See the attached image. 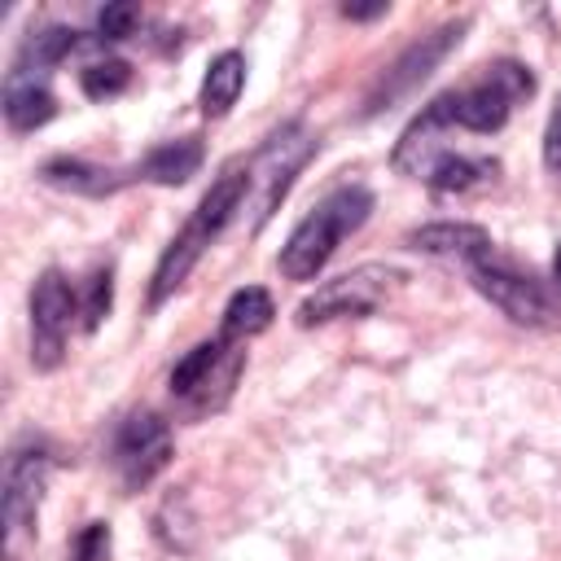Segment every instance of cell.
<instances>
[{
    "label": "cell",
    "mask_w": 561,
    "mask_h": 561,
    "mask_svg": "<svg viewBox=\"0 0 561 561\" xmlns=\"http://www.w3.org/2000/svg\"><path fill=\"white\" fill-rule=\"evenodd\" d=\"M57 114V96L48 92L44 79H35V70H13L4 83V123L13 131H35Z\"/></svg>",
    "instance_id": "13"
},
{
    "label": "cell",
    "mask_w": 561,
    "mask_h": 561,
    "mask_svg": "<svg viewBox=\"0 0 561 561\" xmlns=\"http://www.w3.org/2000/svg\"><path fill=\"white\" fill-rule=\"evenodd\" d=\"M241 202H245V167H228L210 184V193L197 202V210L184 219V228L171 237V245L162 250V259L153 267V285H149V307H162L184 285V276L215 245V237L228 228V219L241 210Z\"/></svg>",
    "instance_id": "1"
},
{
    "label": "cell",
    "mask_w": 561,
    "mask_h": 561,
    "mask_svg": "<svg viewBox=\"0 0 561 561\" xmlns=\"http://www.w3.org/2000/svg\"><path fill=\"white\" fill-rule=\"evenodd\" d=\"M530 92H535V75L522 61H491V66H482L478 79H469V83L434 96L425 105V114L438 127H447V131L460 127V131L486 136V131H500L508 123L513 105L526 101Z\"/></svg>",
    "instance_id": "3"
},
{
    "label": "cell",
    "mask_w": 561,
    "mask_h": 561,
    "mask_svg": "<svg viewBox=\"0 0 561 561\" xmlns=\"http://www.w3.org/2000/svg\"><path fill=\"white\" fill-rule=\"evenodd\" d=\"M548 162H552V167H561V105H557L552 127H548Z\"/></svg>",
    "instance_id": "24"
},
{
    "label": "cell",
    "mask_w": 561,
    "mask_h": 561,
    "mask_svg": "<svg viewBox=\"0 0 561 561\" xmlns=\"http://www.w3.org/2000/svg\"><path fill=\"white\" fill-rule=\"evenodd\" d=\"M171 456H175L171 425L153 412H131L114 434L110 465H114V478L123 491H140L171 465Z\"/></svg>",
    "instance_id": "9"
},
{
    "label": "cell",
    "mask_w": 561,
    "mask_h": 561,
    "mask_svg": "<svg viewBox=\"0 0 561 561\" xmlns=\"http://www.w3.org/2000/svg\"><path fill=\"white\" fill-rule=\"evenodd\" d=\"M241 364H245L241 342H232L224 333L210 337V342H197L184 359H175V368H171V394L184 399V403H193L197 412L219 408L232 394V381H237Z\"/></svg>",
    "instance_id": "6"
},
{
    "label": "cell",
    "mask_w": 561,
    "mask_h": 561,
    "mask_svg": "<svg viewBox=\"0 0 561 561\" xmlns=\"http://www.w3.org/2000/svg\"><path fill=\"white\" fill-rule=\"evenodd\" d=\"M311 153H316V131L307 123H285L263 140V149L245 167V206L254 215V228H263L276 215V206L285 202V193L294 188Z\"/></svg>",
    "instance_id": "4"
},
{
    "label": "cell",
    "mask_w": 561,
    "mask_h": 561,
    "mask_svg": "<svg viewBox=\"0 0 561 561\" xmlns=\"http://www.w3.org/2000/svg\"><path fill=\"white\" fill-rule=\"evenodd\" d=\"M368 210H373V193L359 188V184H342V188H333L329 197H320L316 210H307V215L294 224L289 241L280 245V272H285L289 280H311V276H320V267L337 254V245H342L351 232L364 228Z\"/></svg>",
    "instance_id": "2"
},
{
    "label": "cell",
    "mask_w": 561,
    "mask_h": 561,
    "mask_svg": "<svg viewBox=\"0 0 561 561\" xmlns=\"http://www.w3.org/2000/svg\"><path fill=\"white\" fill-rule=\"evenodd\" d=\"M381 13H386V0H377V4H342V18H355V22L381 18Z\"/></svg>",
    "instance_id": "25"
},
{
    "label": "cell",
    "mask_w": 561,
    "mask_h": 561,
    "mask_svg": "<svg viewBox=\"0 0 561 561\" xmlns=\"http://www.w3.org/2000/svg\"><path fill=\"white\" fill-rule=\"evenodd\" d=\"M136 22H140V9H136V4H105L101 18H96V31H101L105 39H127Z\"/></svg>",
    "instance_id": "23"
},
{
    "label": "cell",
    "mask_w": 561,
    "mask_h": 561,
    "mask_svg": "<svg viewBox=\"0 0 561 561\" xmlns=\"http://www.w3.org/2000/svg\"><path fill=\"white\" fill-rule=\"evenodd\" d=\"M127 83H131V70H127V61H118V57H105V61H92L88 70H79V88H83L92 101L118 96Z\"/></svg>",
    "instance_id": "20"
},
{
    "label": "cell",
    "mask_w": 561,
    "mask_h": 561,
    "mask_svg": "<svg viewBox=\"0 0 561 561\" xmlns=\"http://www.w3.org/2000/svg\"><path fill=\"white\" fill-rule=\"evenodd\" d=\"M79 48V31L70 26H48V31H31L26 44H22V57H18V70H44V66H57L61 57H70Z\"/></svg>",
    "instance_id": "19"
},
{
    "label": "cell",
    "mask_w": 561,
    "mask_h": 561,
    "mask_svg": "<svg viewBox=\"0 0 561 561\" xmlns=\"http://www.w3.org/2000/svg\"><path fill=\"white\" fill-rule=\"evenodd\" d=\"M469 276L478 285L482 298H491L508 320L517 324H530V329H543V324H557V302L548 298V289L539 280H530L526 272L500 263L495 254L469 263Z\"/></svg>",
    "instance_id": "10"
},
{
    "label": "cell",
    "mask_w": 561,
    "mask_h": 561,
    "mask_svg": "<svg viewBox=\"0 0 561 561\" xmlns=\"http://www.w3.org/2000/svg\"><path fill=\"white\" fill-rule=\"evenodd\" d=\"M408 245L421 250V254H443V259H465V263H478V259L495 254V241H491L486 228H478V224H451V219L416 228L408 237Z\"/></svg>",
    "instance_id": "12"
},
{
    "label": "cell",
    "mask_w": 561,
    "mask_h": 561,
    "mask_svg": "<svg viewBox=\"0 0 561 561\" xmlns=\"http://www.w3.org/2000/svg\"><path fill=\"white\" fill-rule=\"evenodd\" d=\"M552 280H557V289H561V245H557V254H552Z\"/></svg>",
    "instance_id": "26"
},
{
    "label": "cell",
    "mask_w": 561,
    "mask_h": 561,
    "mask_svg": "<svg viewBox=\"0 0 561 561\" xmlns=\"http://www.w3.org/2000/svg\"><path fill=\"white\" fill-rule=\"evenodd\" d=\"M39 180L53 184V188H66V193H83V197H105L123 184V175H114L105 167H92L83 158H48L39 167Z\"/></svg>",
    "instance_id": "16"
},
{
    "label": "cell",
    "mask_w": 561,
    "mask_h": 561,
    "mask_svg": "<svg viewBox=\"0 0 561 561\" xmlns=\"http://www.w3.org/2000/svg\"><path fill=\"white\" fill-rule=\"evenodd\" d=\"M110 302H114V280H110V267H96V272L83 280V298H79L83 329H96V324L110 316Z\"/></svg>",
    "instance_id": "21"
},
{
    "label": "cell",
    "mask_w": 561,
    "mask_h": 561,
    "mask_svg": "<svg viewBox=\"0 0 561 561\" xmlns=\"http://www.w3.org/2000/svg\"><path fill=\"white\" fill-rule=\"evenodd\" d=\"M495 162L491 158H473V153H456V149H443L434 162H430V171L421 175V180H430L434 188H443V193H465V188H478V184H486V180H495Z\"/></svg>",
    "instance_id": "17"
},
{
    "label": "cell",
    "mask_w": 561,
    "mask_h": 561,
    "mask_svg": "<svg viewBox=\"0 0 561 561\" xmlns=\"http://www.w3.org/2000/svg\"><path fill=\"white\" fill-rule=\"evenodd\" d=\"M110 526L105 522H88L75 539H70V557L66 561H110Z\"/></svg>",
    "instance_id": "22"
},
{
    "label": "cell",
    "mask_w": 561,
    "mask_h": 561,
    "mask_svg": "<svg viewBox=\"0 0 561 561\" xmlns=\"http://www.w3.org/2000/svg\"><path fill=\"white\" fill-rule=\"evenodd\" d=\"M202 158H206V149H202V140L197 136H180V140H162V145H153L145 158H140V180H149V184H184V180H193L197 171H202Z\"/></svg>",
    "instance_id": "14"
},
{
    "label": "cell",
    "mask_w": 561,
    "mask_h": 561,
    "mask_svg": "<svg viewBox=\"0 0 561 561\" xmlns=\"http://www.w3.org/2000/svg\"><path fill=\"white\" fill-rule=\"evenodd\" d=\"M241 88H245V57H241L237 48H228V53H219V57L206 66V79H202V92H197L202 114H206V118H224V114L237 105Z\"/></svg>",
    "instance_id": "15"
},
{
    "label": "cell",
    "mask_w": 561,
    "mask_h": 561,
    "mask_svg": "<svg viewBox=\"0 0 561 561\" xmlns=\"http://www.w3.org/2000/svg\"><path fill=\"white\" fill-rule=\"evenodd\" d=\"M272 316H276L272 294L259 289V285H245V289H237V294L228 298V307H224V329H219V333L232 337V342H245V337L263 333V329L272 324Z\"/></svg>",
    "instance_id": "18"
},
{
    "label": "cell",
    "mask_w": 561,
    "mask_h": 561,
    "mask_svg": "<svg viewBox=\"0 0 561 561\" xmlns=\"http://www.w3.org/2000/svg\"><path fill=\"white\" fill-rule=\"evenodd\" d=\"M75 311H79V298H75L70 280L57 267L39 272L35 289H31V364L35 368L48 373L61 364Z\"/></svg>",
    "instance_id": "11"
},
{
    "label": "cell",
    "mask_w": 561,
    "mask_h": 561,
    "mask_svg": "<svg viewBox=\"0 0 561 561\" xmlns=\"http://www.w3.org/2000/svg\"><path fill=\"white\" fill-rule=\"evenodd\" d=\"M48 486V451L39 443L13 447L4 465V495H0V522H4V552L18 557V548L35 535L39 500Z\"/></svg>",
    "instance_id": "8"
},
{
    "label": "cell",
    "mask_w": 561,
    "mask_h": 561,
    "mask_svg": "<svg viewBox=\"0 0 561 561\" xmlns=\"http://www.w3.org/2000/svg\"><path fill=\"white\" fill-rule=\"evenodd\" d=\"M399 272L386 267V263H364V267H351L333 280H324L316 294H307L298 302V324L311 329V324H329V320H359V316H373L394 289H399Z\"/></svg>",
    "instance_id": "5"
},
{
    "label": "cell",
    "mask_w": 561,
    "mask_h": 561,
    "mask_svg": "<svg viewBox=\"0 0 561 561\" xmlns=\"http://www.w3.org/2000/svg\"><path fill=\"white\" fill-rule=\"evenodd\" d=\"M465 18L460 22H443L438 31H430V35H421V39H412L381 75H377V83L368 88V96H364V114H381V110H390L394 101H403L412 88H421L434 70H438V61L465 39Z\"/></svg>",
    "instance_id": "7"
}]
</instances>
